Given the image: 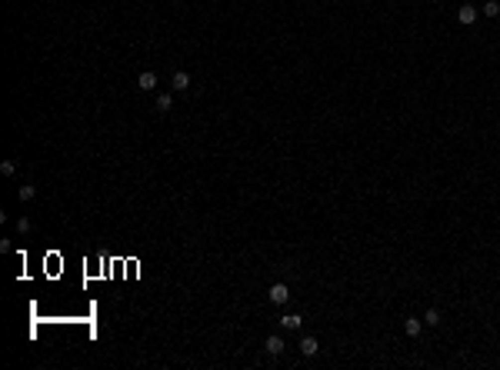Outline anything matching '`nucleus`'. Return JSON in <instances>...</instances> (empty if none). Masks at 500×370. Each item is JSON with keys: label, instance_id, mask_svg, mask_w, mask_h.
I'll return each instance as SVG.
<instances>
[{"label": "nucleus", "instance_id": "20e7f679", "mask_svg": "<svg viewBox=\"0 0 500 370\" xmlns=\"http://www.w3.org/2000/svg\"><path fill=\"white\" fill-rule=\"evenodd\" d=\"M170 87H174V93H184V90L190 87V74L187 70H177V74L170 77Z\"/></svg>", "mask_w": 500, "mask_h": 370}, {"label": "nucleus", "instance_id": "f8f14e48", "mask_svg": "<svg viewBox=\"0 0 500 370\" xmlns=\"http://www.w3.org/2000/svg\"><path fill=\"white\" fill-rule=\"evenodd\" d=\"M13 227H17V234H20V237H27L33 230V224L27 220V217H17V224H13Z\"/></svg>", "mask_w": 500, "mask_h": 370}, {"label": "nucleus", "instance_id": "f03ea898", "mask_svg": "<svg viewBox=\"0 0 500 370\" xmlns=\"http://www.w3.org/2000/svg\"><path fill=\"white\" fill-rule=\"evenodd\" d=\"M267 297H270V303H277V307H284V303L290 300V287H287V283H274V287L267 290Z\"/></svg>", "mask_w": 500, "mask_h": 370}, {"label": "nucleus", "instance_id": "39448f33", "mask_svg": "<svg viewBox=\"0 0 500 370\" xmlns=\"http://www.w3.org/2000/svg\"><path fill=\"white\" fill-rule=\"evenodd\" d=\"M420 330H423L420 317H407V320H403V334L407 337H420Z\"/></svg>", "mask_w": 500, "mask_h": 370}, {"label": "nucleus", "instance_id": "0eeeda50", "mask_svg": "<svg viewBox=\"0 0 500 370\" xmlns=\"http://www.w3.org/2000/svg\"><path fill=\"white\" fill-rule=\"evenodd\" d=\"M280 327H284V330H300V327H303V317L300 314H284L280 317Z\"/></svg>", "mask_w": 500, "mask_h": 370}, {"label": "nucleus", "instance_id": "7ed1b4c3", "mask_svg": "<svg viewBox=\"0 0 500 370\" xmlns=\"http://www.w3.org/2000/svg\"><path fill=\"white\" fill-rule=\"evenodd\" d=\"M457 23H460V27H474V23H477V7H474V3H464V7L457 10Z\"/></svg>", "mask_w": 500, "mask_h": 370}, {"label": "nucleus", "instance_id": "f257e3e1", "mask_svg": "<svg viewBox=\"0 0 500 370\" xmlns=\"http://www.w3.org/2000/svg\"><path fill=\"white\" fill-rule=\"evenodd\" d=\"M264 350H267V354H270V357H280V354L287 350V340H284V337H280V334H270V337H267V340H264Z\"/></svg>", "mask_w": 500, "mask_h": 370}, {"label": "nucleus", "instance_id": "4468645a", "mask_svg": "<svg viewBox=\"0 0 500 370\" xmlns=\"http://www.w3.org/2000/svg\"><path fill=\"white\" fill-rule=\"evenodd\" d=\"M13 170H17V164H13V160H3V164H0V174H3V177H10Z\"/></svg>", "mask_w": 500, "mask_h": 370}, {"label": "nucleus", "instance_id": "9b49d317", "mask_svg": "<svg viewBox=\"0 0 500 370\" xmlns=\"http://www.w3.org/2000/svg\"><path fill=\"white\" fill-rule=\"evenodd\" d=\"M17 197H20V200H23V203H30V200H33V197H37V187H33V184H23V187H20V190H17Z\"/></svg>", "mask_w": 500, "mask_h": 370}, {"label": "nucleus", "instance_id": "423d86ee", "mask_svg": "<svg viewBox=\"0 0 500 370\" xmlns=\"http://www.w3.org/2000/svg\"><path fill=\"white\" fill-rule=\"evenodd\" d=\"M317 350H320L317 337H303V340H300V354H303V357H317Z\"/></svg>", "mask_w": 500, "mask_h": 370}, {"label": "nucleus", "instance_id": "9d476101", "mask_svg": "<svg viewBox=\"0 0 500 370\" xmlns=\"http://www.w3.org/2000/svg\"><path fill=\"white\" fill-rule=\"evenodd\" d=\"M423 327H440V310H437V307H430V310L423 314Z\"/></svg>", "mask_w": 500, "mask_h": 370}, {"label": "nucleus", "instance_id": "1a4fd4ad", "mask_svg": "<svg viewBox=\"0 0 500 370\" xmlns=\"http://www.w3.org/2000/svg\"><path fill=\"white\" fill-rule=\"evenodd\" d=\"M170 107H174V93H157V110L167 113Z\"/></svg>", "mask_w": 500, "mask_h": 370}, {"label": "nucleus", "instance_id": "ddd939ff", "mask_svg": "<svg viewBox=\"0 0 500 370\" xmlns=\"http://www.w3.org/2000/svg\"><path fill=\"white\" fill-rule=\"evenodd\" d=\"M484 17H500V3L497 0H487V3H484Z\"/></svg>", "mask_w": 500, "mask_h": 370}, {"label": "nucleus", "instance_id": "6e6552de", "mask_svg": "<svg viewBox=\"0 0 500 370\" xmlns=\"http://www.w3.org/2000/svg\"><path fill=\"white\" fill-rule=\"evenodd\" d=\"M137 87H140V90H154L157 87V74H154V70H144V74L137 77Z\"/></svg>", "mask_w": 500, "mask_h": 370}]
</instances>
